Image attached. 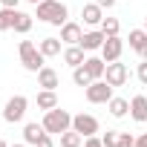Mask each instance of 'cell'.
Returning a JSON list of instances; mask_svg holds the SVG:
<instances>
[{
	"label": "cell",
	"mask_w": 147,
	"mask_h": 147,
	"mask_svg": "<svg viewBox=\"0 0 147 147\" xmlns=\"http://www.w3.org/2000/svg\"><path fill=\"white\" fill-rule=\"evenodd\" d=\"M35 9H38V20L52 23V26H63L66 18H69V9H66V3H61V0H40Z\"/></svg>",
	"instance_id": "1"
},
{
	"label": "cell",
	"mask_w": 147,
	"mask_h": 147,
	"mask_svg": "<svg viewBox=\"0 0 147 147\" xmlns=\"http://www.w3.org/2000/svg\"><path fill=\"white\" fill-rule=\"evenodd\" d=\"M43 130L49 133V136H61V133H66L69 127H72V115L66 113V110H61V107H55V110H46L43 113Z\"/></svg>",
	"instance_id": "2"
},
{
	"label": "cell",
	"mask_w": 147,
	"mask_h": 147,
	"mask_svg": "<svg viewBox=\"0 0 147 147\" xmlns=\"http://www.w3.org/2000/svg\"><path fill=\"white\" fill-rule=\"evenodd\" d=\"M18 52H20V63H23V69H29V72H40L43 69V52L32 43V40H20V46H18Z\"/></svg>",
	"instance_id": "3"
},
{
	"label": "cell",
	"mask_w": 147,
	"mask_h": 147,
	"mask_svg": "<svg viewBox=\"0 0 147 147\" xmlns=\"http://www.w3.org/2000/svg\"><path fill=\"white\" fill-rule=\"evenodd\" d=\"M26 107H29V98H26V95H12V98L6 101V107H3V118H6L9 124H18V121H23Z\"/></svg>",
	"instance_id": "4"
},
{
	"label": "cell",
	"mask_w": 147,
	"mask_h": 147,
	"mask_svg": "<svg viewBox=\"0 0 147 147\" xmlns=\"http://www.w3.org/2000/svg\"><path fill=\"white\" fill-rule=\"evenodd\" d=\"M72 130H78L84 138H90V136H95V133L101 130V124H98L95 115H90V113H78V115H72Z\"/></svg>",
	"instance_id": "5"
},
{
	"label": "cell",
	"mask_w": 147,
	"mask_h": 147,
	"mask_svg": "<svg viewBox=\"0 0 147 147\" xmlns=\"http://www.w3.org/2000/svg\"><path fill=\"white\" fill-rule=\"evenodd\" d=\"M113 98V87L101 78V81H92L90 87H87V101L90 104H107Z\"/></svg>",
	"instance_id": "6"
},
{
	"label": "cell",
	"mask_w": 147,
	"mask_h": 147,
	"mask_svg": "<svg viewBox=\"0 0 147 147\" xmlns=\"http://www.w3.org/2000/svg\"><path fill=\"white\" fill-rule=\"evenodd\" d=\"M127 78H130V72H127V63H118V61L107 63L104 81H107L110 87H124V84H127Z\"/></svg>",
	"instance_id": "7"
},
{
	"label": "cell",
	"mask_w": 147,
	"mask_h": 147,
	"mask_svg": "<svg viewBox=\"0 0 147 147\" xmlns=\"http://www.w3.org/2000/svg\"><path fill=\"white\" fill-rule=\"evenodd\" d=\"M121 52H124V40H121L118 35H113V38H107V40H104V46H101V58H104L107 63H113V61H118V58H121Z\"/></svg>",
	"instance_id": "8"
},
{
	"label": "cell",
	"mask_w": 147,
	"mask_h": 147,
	"mask_svg": "<svg viewBox=\"0 0 147 147\" xmlns=\"http://www.w3.org/2000/svg\"><path fill=\"white\" fill-rule=\"evenodd\" d=\"M81 38H84V29H81V23H72V20H66V23L61 26V40H63L66 46H75V43H81Z\"/></svg>",
	"instance_id": "9"
},
{
	"label": "cell",
	"mask_w": 147,
	"mask_h": 147,
	"mask_svg": "<svg viewBox=\"0 0 147 147\" xmlns=\"http://www.w3.org/2000/svg\"><path fill=\"white\" fill-rule=\"evenodd\" d=\"M81 18H84L87 26H101V20H104V9H101L98 3H87V6H81Z\"/></svg>",
	"instance_id": "10"
},
{
	"label": "cell",
	"mask_w": 147,
	"mask_h": 147,
	"mask_svg": "<svg viewBox=\"0 0 147 147\" xmlns=\"http://www.w3.org/2000/svg\"><path fill=\"white\" fill-rule=\"evenodd\" d=\"M104 40H107V35H104L101 29H92V32H84V38H81L78 46H84L87 52H95V49L104 46Z\"/></svg>",
	"instance_id": "11"
},
{
	"label": "cell",
	"mask_w": 147,
	"mask_h": 147,
	"mask_svg": "<svg viewBox=\"0 0 147 147\" xmlns=\"http://www.w3.org/2000/svg\"><path fill=\"white\" fill-rule=\"evenodd\" d=\"M38 87H40V90H58V87H61V78H58V72H55L52 66H43V69L38 72Z\"/></svg>",
	"instance_id": "12"
},
{
	"label": "cell",
	"mask_w": 147,
	"mask_h": 147,
	"mask_svg": "<svg viewBox=\"0 0 147 147\" xmlns=\"http://www.w3.org/2000/svg\"><path fill=\"white\" fill-rule=\"evenodd\" d=\"M130 115H133V121L147 124V95H136L130 101Z\"/></svg>",
	"instance_id": "13"
},
{
	"label": "cell",
	"mask_w": 147,
	"mask_h": 147,
	"mask_svg": "<svg viewBox=\"0 0 147 147\" xmlns=\"http://www.w3.org/2000/svg\"><path fill=\"white\" fill-rule=\"evenodd\" d=\"M84 69L92 75V81H101L104 72H107V61H104V58H87V61H84Z\"/></svg>",
	"instance_id": "14"
},
{
	"label": "cell",
	"mask_w": 147,
	"mask_h": 147,
	"mask_svg": "<svg viewBox=\"0 0 147 147\" xmlns=\"http://www.w3.org/2000/svg\"><path fill=\"white\" fill-rule=\"evenodd\" d=\"M84 52H87V49H84V46H78V43H75V46H66V49H63V61H66L72 69H75V66H81V63L87 61V58H84Z\"/></svg>",
	"instance_id": "15"
},
{
	"label": "cell",
	"mask_w": 147,
	"mask_h": 147,
	"mask_svg": "<svg viewBox=\"0 0 147 147\" xmlns=\"http://www.w3.org/2000/svg\"><path fill=\"white\" fill-rule=\"evenodd\" d=\"M61 46H63L61 38H43V40L38 43V49L43 52V58H55V55H61Z\"/></svg>",
	"instance_id": "16"
},
{
	"label": "cell",
	"mask_w": 147,
	"mask_h": 147,
	"mask_svg": "<svg viewBox=\"0 0 147 147\" xmlns=\"http://www.w3.org/2000/svg\"><path fill=\"white\" fill-rule=\"evenodd\" d=\"M43 136H46V130H43V124H38V121H32V124L23 127V141H26V144H38Z\"/></svg>",
	"instance_id": "17"
},
{
	"label": "cell",
	"mask_w": 147,
	"mask_h": 147,
	"mask_svg": "<svg viewBox=\"0 0 147 147\" xmlns=\"http://www.w3.org/2000/svg\"><path fill=\"white\" fill-rule=\"evenodd\" d=\"M107 107H110V115H113V118H124V115L130 113V101H127V98H115V95H113V98L107 101Z\"/></svg>",
	"instance_id": "18"
},
{
	"label": "cell",
	"mask_w": 147,
	"mask_h": 147,
	"mask_svg": "<svg viewBox=\"0 0 147 147\" xmlns=\"http://www.w3.org/2000/svg\"><path fill=\"white\" fill-rule=\"evenodd\" d=\"M35 101H38V107H40L43 113H46V110H55V107H58V95H55V90H40Z\"/></svg>",
	"instance_id": "19"
},
{
	"label": "cell",
	"mask_w": 147,
	"mask_h": 147,
	"mask_svg": "<svg viewBox=\"0 0 147 147\" xmlns=\"http://www.w3.org/2000/svg\"><path fill=\"white\" fill-rule=\"evenodd\" d=\"M61 147H84V136L69 127L66 133H61Z\"/></svg>",
	"instance_id": "20"
},
{
	"label": "cell",
	"mask_w": 147,
	"mask_h": 147,
	"mask_svg": "<svg viewBox=\"0 0 147 147\" xmlns=\"http://www.w3.org/2000/svg\"><path fill=\"white\" fill-rule=\"evenodd\" d=\"M12 29H15L18 35H26V32L32 29V15H26V12H15V23H12Z\"/></svg>",
	"instance_id": "21"
},
{
	"label": "cell",
	"mask_w": 147,
	"mask_h": 147,
	"mask_svg": "<svg viewBox=\"0 0 147 147\" xmlns=\"http://www.w3.org/2000/svg\"><path fill=\"white\" fill-rule=\"evenodd\" d=\"M72 81H75V87H84V90H87V87L92 84V75L84 69V63H81V66H75V69H72Z\"/></svg>",
	"instance_id": "22"
},
{
	"label": "cell",
	"mask_w": 147,
	"mask_h": 147,
	"mask_svg": "<svg viewBox=\"0 0 147 147\" xmlns=\"http://www.w3.org/2000/svg\"><path fill=\"white\" fill-rule=\"evenodd\" d=\"M118 29H121V23H118V18H104V20H101V32H104L107 38H113V35H118Z\"/></svg>",
	"instance_id": "23"
},
{
	"label": "cell",
	"mask_w": 147,
	"mask_h": 147,
	"mask_svg": "<svg viewBox=\"0 0 147 147\" xmlns=\"http://www.w3.org/2000/svg\"><path fill=\"white\" fill-rule=\"evenodd\" d=\"M144 40H147V32H144V29H133V32H130V49H133V52H138V49L144 46Z\"/></svg>",
	"instance_id": "24"
},
{
	"label": "cell",
	"mask_w": 147,
	"mask_h": 147,
	"mask_svg": "<svg viewBox=\"0 0 147 147\" xmlns=\"http://www.w3.org/2000/svg\"><path fill=\"white\" fill-rule=\"evenodd\" d=\"M15 12H18V9H0V32L12 29V23H15Z\"/></svg>",
	"instance_id": "25"
},
{
	"label": "cell",
	"mask_w": 147,
	"mask_h": 147,
	"mask_svg": "<svg viewBox=\"0 0 147 147\" xmlns=\"http://www.w3.org/2000/svg\"><path fill=\"white\" fill-rule=\"evenodd\" d=\"M101 141H104V147H118V133L115 130H107L101 136Z\"/></svg>",
	"instance_id": "26"
},
{
	"label": "cell",
	"mask_w": 147,
	"mask_h": 147,
	"mask_svg": "<svg viewBox=\"0 0 147 147\" xmlns=\"http://www.w3.org/2000/svg\"><path fill=\"white\" fill-rule=\"evenodd\" d=\"M118 147H136V138L130 133H118Z\"/></svg>",
	"instance_id": "27"
},
{
	"label": "cell",
	"mask_w": 147,
	"mask_h": 147,
	"mask_svg": "<svg viewBox=\"0 0 147 147\" xmlns=\"http://www.w3.org/2000/svg\"><path fill=\"white\" fill-rule=\"evenodd\" d=\"M84 147H104V141L98 136H90V138H84Z\"/></svg>",
	"instance_id": "28"
},
{
	"label": "cell",
	"mask_w": 147,
	"mask_h": 147,
	"mask_svg": "<svg viewBox=\"0 0 147 147\" xmlns=\"http://www.w3.org/2000/svg\"><path fill=\"white\" fill-rule=\"evenodd\" d=\"M138 81L147 84V58H144V63H138Z\"/></svg>",
	"instance_id": "29"
},
{
	"label": "cell",
	"mask_w": 147,
	"mask_h": 147,
	"mask_svg": "<svg viewBox=\"0 0 147 147\" xmlns=\"http://www.w3.org/2000/svg\"><path fill=\"white\" fill-rule=\"evenodd\" d=\"M35 147H55V141H52V136L46 133V136H43V138H40V141H38Z\"/></svg>",
	"instance_id": "30"
},
{
	"label": "cell",
	"mask_w": 147,
	"mask_h": 147,
	"mask_svg": "<svg viewBox=\"0 0 147 147\" xmlns=\"http://www.w3.org/2000/svg\"><path fill=\"white\" fill-rule=\"evenodd\" d=\"M18 3H20V0H0V6H3V9H18Z\"/></svg>",
	"instance_id": "31"
},
{
	"label": "cell",
	"mask_w": 147,
	"mask_h": 147,
	"mask_svg": "<svg viewBox=\"0 0 147 147\" xmlns=\"http://www.w3.org/2000/svg\"><path fill=\"white\" fill-rule=\"evenodd\" d=\"M95 3H98L101 9H113V6H115V0H95Z\"/></svg>",
	"instance_id": "32"
},
{
	"label": "cell",
	"mask_w": 147,
	"mask_h": 147,
	"mask_svg": "<svg viewBox=\"0 0 147 147\" xmlns=\"http://www.w3.org/2000/svg\"><path fill=\"white\" fill-rule=\"evenodd\" d=\"M136 147H147V133H141V136L136 138Z\"/></svg>",
	"instance_id": "33"
},
{
	"label": "cell",
	"mask_w": 147,
	"mask_h": 147,
	"mask_svg": "<svg viewBox=\"0 0 147 147\" xmlns=\"http://www.w3.org/2000/svg\"><path fill=\"white\" fill-rule=\"evenodd\" d=\"M138 55H141V58H147V40H144V46L138 49Z\"/></svg>",
	"instance_id": "34"
},
{
	"label": "cell",
	"mask_w": 147,
	"mask_h": 147,
	"mask_svg": "<svg viewBox=\"0 0 147 147\" xmlns=\"http://www.w3.org/2000/svg\"><path fill=\"white\" fill-rule=\"evenodd\" d=\"M26 3H32V6H38V3H40V0H26Z\"/></svg>",
	"instance_id": "35"
},
{
	"label": "cell",
	"mask_w": 147,
	"mask_h": 147,
	"mask_svg": "<svg viewBox=\"0 0 147 147\" xmlns=\"http://www.w3.org/2000/svg\"><path fill=\"white\" fill-rule=\"evenodd\" d=\"M0 147H9V144H6V141H3V138H0Z\"/></svg>",
	"instance_id": "36"
},
{
	"label": "cell",
	"mask_w": 147,
	"mask_h": 147,
	"mask_svg": "<svg viewBox=\"0 0 147 147\" xmlns=\"http://www.w3.org/2000/svg\"><path fill=\"white\" fill-rule=\"evenodd\" d=\"M9 147H26V144H9Z\"/></svg>",
	"instance_id": "37"
},
{
	"label": "cell",
	"mask_w": 147,
	"mask_h": 147,
	"mask_svg": "<svg viewBox=\"0 0 147 147\" xmlns=\"http://www.w3.org/2000/svg\"><path fill=\"white\" fill-rule=\"evenodd\" d=\"M144 32H147V18H144Z\"/></svg>",
	"instance_id": "38"
}]
</instances>
